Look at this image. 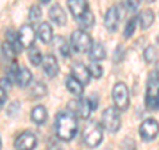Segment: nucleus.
Segmentation results:
<instances>
[{
	"mask_svg": "<svg viewBox=\"0 0 159 150\" xmlns=\"http://www.w3.org/2000/svg\"><path fill=\"white\" fill-rule=\"evenodd\" d=\"M54 129H56V136L61 141H72L76 137L78 130L77 118L73 113L61 112L56 116L54 121Z\"/></svg>",
	"mask_w": 159,
	"mask_h": 150,
	"instance_id": "f257e3e1",
	"label": "nucleus"
},
{
	"mask_svg": "<svg viewBox=\"0 0 159 150\" xmlns=\"http://www.w3.org/2000/svg\"><path fill=\"white\" fill-rule=\"evenodd\" d=\"M146 106L148 110H159V73L151 72L146 85Z\"/></svg>",
	"mask_w": 159,
	"mask_h": 150,
	"instance_id": "f03ea898",
	"label": "nucleus"
},
{
	"mask_svg": "<svg viewBox=\"0 0 159 150\" xmlns=\"http://www.w3.org/2000/svg\"><path fill=\"white\" fill-rule=\"evenodd\" d=\"M82 138L88 148H97L102 142V138H103L102 125L98 122H90L84 129Z\"/></svg>",
	"mask_w": 159,
	"mask_h": 150,
	"instance_id": "7ed1b4c3",
	"label": "nucleus"
},
{
	"mask_svg": "<svg viewBox=\"0 0 159 150\" xmlns=\"http://www.w3.org/2000/svg\"><path fill=\"white\" fill-rule=\"evenodd\" d=\"M70 48L77 53H88L93 45L90 35L85 31H74L70 37Z\"/></svg>",
	"mask_w": 159,
	"mask_h": 150,
	"instance_id": "20e7f679",
	"label": "nucleus"
},
{
	"mask_svg": "<svg viewBox=\"0 0 159 150\" xmlns=\"http://www.w3.org/2000/svg\"><path fill=\"white\" fill-rule=\"evenodd\" d=\"M102 128L109 133H116L121 128V114L117 108H107L102 113Z\"/></svg>",
	"mask_w": 159,
	"mask_h": 150,
	"instance_id": "39448f33",
	"label": "nucleus"
},
{
	"mask_svg": "<svg viewBox=\"0 0 159 150\" xmlns=\"http://www.w3.org/2000/svg\"><path fill=\"white\" fill-rule=\"evenodd\" d=\"M113 100L118 110L125 112L130 105V97H129V89L123 82H117L113 88Z\"/></svg>",
	"mask_w": 159,
	"mask_h": 150,
	"instance_id": "423d86ee",
	"label": "nucleus"
},
{
	"mask_svg": "<svg viewBox=\"0 0 159 150\" xmlns=\"http://www.w3.org/2000/svg\"><path fill=\"white\" fill-rule=\"evenodd\" d=\"M158 134H159V124L154 118L145 120L139 126V136L142 137L143 141L150 142L157 138Z\"/></svg>",
	"mask_w": 159,
	"mask_h": 150,
	"instance_id": "0eeeda50",
	"label": "nucleus"
},
{
	"mask_svg": "<svg viewBox=\"0 0 159 150\" xmlns=\"http://www.w3.org/2000/svg\"><path fill=\"white\" fill-rule=\"evenodd\" d=\"M68 108L70 113H73L74 116L81 117L82 120L89 118L92 113V106L89 104V100L86 98H80V100H72L68 104Z\"/></svg>",
	"mask_w": 159,
	"mask_h": 150,
	"instance_id": "6e6552de",
	"label": "nucleus"
},
{
	"mask_svg": "<svg viewBox=\"0 0 159 150\" xmlns=\"http://www.w3.org/2000/svg\"><path fill=\"white\" fill-rule=\"evenodd\" d=\"M37 145L36 136L32 132H24L15 139L16 150H33Z\"/></svg>",
	"mask_w": 159,
	"mask_h": 150,
	"instance_id": "1a4fd4ad",
	"label": "nucleus"
},
{
	"mask_svg": "<svg viewBox=\"0 0 159 150\" xmlns=\"http://www.w3.org/2000/svg\"><path fill=\"white\" fill-rule=\"evenodd\" d=\"M19 40L21 43L23 48H31L33 47L34 40H36V32H34V28L31 24H27V26H23L19 31Z\"/></svg>",
	"mask_w": 159,
	"mask_h": 150,
	"instance_id": "9d476101",
	"label": "nucleus"
},
{
	"mask_svg": "<svg viewBox=\"0 0 159 150\" xmlns=\"http://www.w3.org/2000/svg\"><path fill=\"white\" fill-rule=\"evenodd\" d=\"M72 76L76 80H78V81L85 87V85H88L89 82H90L92 74H90V72H89V68H86L84 64L76 63V64L72 65Z\"/></svg>",
	"mask_w": 159,
	"mask_h": 150,
	"instance_id": "9b49d317",
	"label": "nucleus"
},
{
	"mask_svg": "<svg viewBox=\"0 0 159 150\" xmlns=\"http://www.w3.org/2000/svg\"><path fill=\"white\" fill-rule=\"evenodd\" d=\"M41 65H43V69H44V72H45V74L51 78L56 77L58 71H60L58 64H57V59L54 57L53 54H47V56H44Z\"/></svg>",
	"mask_w": 159,
	"mask_h": 150,
	"instance_id": "f8f14e48",
	"label": "nucleus"
},
{
	"mask_svg": "<svg viewBox=\"0 0 159 150\" xmlns=\"http://www.w3.org/2000/svg\"><path fill=\"white\" fill-rule=\"evenodd\" d=\"M119 19H121V13H119L117 7H111L107 9V12L105 15V27L107 28V31H110V32L117 31Z\"/></svg>",
	"mask_w": 159,
	"mask_h": 150,
	"instance_id": "ddd939ff",
	"label": "nucleus"
},
{
	"mask_svg": "<svg viewBox=\"0 0 159 150\" xmlns=\"http://www.w3.org/2000/svg\"><path fill=\"white\" fill-rule=\"evenodd\" d=\"M68 7L69 11L76 19L81 17L82 15H85L89 9L88 0H68Z\"/></svg>",
	"mask_w": 159,
	"mask_h": 150,
	"instance_id": "4468645a",
	"label": "nucleus"
},
{
	"mask_svg": "<svg viewBox=\"0 0 159 150\" xmlns=\"http://www.w3.org/2000/svg\"><path fill=\"white\" fill-rule=\"evenodd\" d=\"M49 19L52 20V21L56 24V26L58 27H62L66 24V15H65V11L58 6V4H56V6L51 7V9H49Z\"/></svg>",
	"mask_w": 159,
	"mask_h": 150,
	"instance_id": "2eb2a0df",
	"label": "nucleus"
},
{
	"mask_svg": "<svg viewBox=\"0 0 159 150\" xmlns=\"http://www.w3.org/2000/svg\"><path fill=\"white\" fill-rule=\"evenodd\" d=\"M37 35H39L40 40H41L44 44L51 43L52 39H53V29H52V27H51V24L47 23V21L41 23V24L39 26Z\"/></svg>",
	"mask_w": 159,
	"mask_h": 150,
	"instance_id": "dca6fc26",
	"label": "nucleus"
},
{
	"mask_svg": "<svg viewBox=\"0 0 159 150\" xmlns=\"http://www.w3.org/2000/svg\"><path fill=\"white\" fill-rule=\"evenodd\" d=\"M32 81V73L29 69L27 68H20L17 73H16V78H15V82H16L20 88H25L28 87Z\"/></svg>",
	"mask_w": 159,
	"mask_h": 150,
	"instance_id": "f3484780",
	"label": "nucleus"
},
{
	"mask_svg": "<svg viewBox=\"0 0 159 150\" xmlns=\"http://www.w3.org/2000/svg\"><path fill=\"white\" fill-rule=\"evenodd\" d=\"M89 57L92 61H101L106 57V49L101 43H93V45L89 51Z\"/></svg>",
	"mask_w": 159,
	"mask_h": 150,
	"instance_id": "a211bd4d",
	"label": "nucleus"
},
{
	"mask_svg": "<svg viewBox=\"0 0 159 150\" xmlns=\"http://www.w3.org/2000/svg\"><path fill=\"white\" fill-rule=\"evenodd\" d=\"M31 118H32V121L36 125H43L44 122L47 121V118H48L47 109L44 108L43 105H37L36 108H33V110L31 113Z\"/></svg>",
	"mask_w": 159,
	"mask_h": 150,
	"instance_id": "6ab92c4d",
	"label": "nucleus"
},
{
	"mask_svg": "<svg viewBox=\"0 0 159 150\" xmlns=\"http://www.w3.org/2000/svg\"><path fill=\"white\" fill-rule=\"evenodd\" d=\"M138 21L141 24L142 29H147L152 26L154 21H155V15H154V12L151 9H145V11H142L141 15H139Z\"/></svg>",
	"mask_w": 159,
	"mask_h": 150,
	"instance_id": "aec40b11",
	"label": "nucleus"
},
{
	"mask_svg": "<svg viewBox=\"0 0 159 150\" xmlns=\"http://www.w3.org/2000/svg\"><path fill=\"white\" fill-rule=\"evenodd\" d=\"M66 88L68 91L70 92L72 94H74V96H82L84 93V85L78 81V80H76L73 76H69L66 77Z\"/></svg>",
	"mask_w": 159,
	"mask_h": 150,
	"instance_id": "412c9836",
	"label": "nucleus"
},
{
	"mask_svg": "<svg viewBox=\"0 0 159 150\" xmlns=\"http://www.w3.org/2000/svg\"><path fill=\"white\" fill-rule=\"evenodd\" d=\"M6 41L15 49V52L16 53L21 52L23 45H21V43H20V40H19V35L17 33H15L13 31H8L7 35H6Z\"/></svg>",
	"mask_w": 159,
	"mask_h": 150,
	"instance_id": "4be33fe9",
	"label": "nucleus"
},
{
	"mask_svg": "<svg viewBox=\"0 0 159 150\" xmlns=\"http://www.w3.org/2000/svg\"><path fill=\"white\" fill-rule=\"evenodd\" d=\"M76 20H77L78 26L82 29H89V28H92L94 26V15H93V12L90 11V9H89L85 15H82L81 17H78Z\"/></svg>",
	"mask_w": 159,
	"mask_h": 150,
	"instance_id": "5701e85b",
	"label": "nucleus"
},
{
	"mask_svg": "<svg viewBox=\"0 0 159 150\" xmlns=\"http://www.w3.org/2000/svg\"><path fill=\"white\" fill-rule=\"evenodd\" d=\"M48 93L47 87L44 85V82H34L31 88V97L32 98H43L45 97Z\"/></svg>",
	"mask_w": 159,
	"mask_h": 150,
	"instance_id": "b1692460",
	"label": "nucleus"
},
{
	"mask_svg": "<svg viewBox=\"0 0 159 150\" xmlns=\"http://www.w3.org/2000/svg\"><path fill=\"white\" fill-rule=\"evenodd\" d=\"M28 59L31 61L32 65L37 67V65H41V61H43V56H41V52L40 49L36 48V47H31L28 48Z\"/></svg>",
	"mask_w": 159,
	"mask_h": 150,
	"instance_id": "393cba45",
	"label": "nucleus"
},
{
	"mask_svg": "<svg viewBox=\"0 0 159 150\" xmlns=\"http://www.w3.org/2000/svg\"><path fill=\"white\" fill-rule=\"evenodd\" d=\"M56 48L60 51V53L62 54L64 57H68L70 56V44L65 41V39L64 37H58L56 39Z\"/></svg>",
	"mask_w": 159,
	"mask_h": 150,
	"instance_id": "a878e982",
	"label": "nucleus"
},
{
	"mask_svg": "<svg viewBox=\"0 0 159 150\" xmlns=\"http://www.w3.org/2000/svg\"><path fill=\"white\" fill-rule=\"evenodd\" d=\"M137 21L138 19L137 17H131L129 21L126 23V27H125V31H123V36H125L126 39L131 37L134 32H135V27H137Z\"/></svg>",
	"mask_w": 159,
	"mask_h": 150,
	"instance_id": "bb28decb",
	"label": "nucleus"
},
{
	"mask_svg": "<svg viewBox=\"0 0 159 150\" xmlns=\"http://www.w3.org/2000/svg\"><path fill=\"white\" fill-rule=\"evenodd\" d=\"M89 72L94 78H99L103 73V69L101 67V64H98V61H92V64L89 65Z\"/></svg>",
	"mask_w": 159,
	"mask_h": 150,
	"instance_id": "cd10ccee",
	"label": "nucleus"
},
{
	"mask_svg": "<svg viewBox=\"0 0 159 150\" xmlns=\"http://www.w3.org/2000/svg\"><path fill=\"white\" fill-rule=\"evenodd\" d=\"M41 9H40V7L37 6H33L31 7V11H29V20H31L32 23L34 21H39L40 19H41Z\"/></svg>",
	"mask_w": 159,
	"mask_h": 150,
	"instance_id": "c85d7f7f",
	"label": "nucleus"
},
{
	"mask_svg": "<svg viewBox=\"0 0 159 150\" xmlns=\"http://www.w3.org/2000/svg\"><path fill=\"white\" fill-rule=\"evenodd\" d=\"M143 56H145V60L147 63H152L154 59H155V49H154V47H147L145 53H143Z\"/></svg>",
	"mask_w": 159,
	"mask_h": 150,
	"instance_id": "c756f323",
	"label": "nucleus"
},
{
	"mask_svg": "<svg viewBox=\"0 0 159 150\" xmlns=\"http://www.w3.org/2000/svg\"><path fill=\"white\" fill-rule=\"evenodd\" d=\"M123 149L125 150H135V142L133 141L131 138H126L125 142H123Z\"/></svg>",
	"mask_w": 159,
	"mask_h": 150,
	"instance_id": "7c9ffc66",
	"label": "nucleus"
},
{
	"mask_svg": "<svg viewBox=\"0 0 159 150\" xmlns=\"http://www.w3.org/2000/svg\"><path fill=\"white\" fill-rule=\"evenodd\" d=\"M6 101H7V92L3 87H0V109L4 106Z\"/></svg>",
	"mask_w": 159,
	"mask_h": 150,
	"instance_id": "2f4dec72",
	"label": "nucleus"
},
{
	"mask_svg": "<svg viewBox=\"0 0 159 150\" xmlns=\"http://www.w3.org/2000/svg\"><path fill=\"white\" fill-rule=\"evenodd\" d=\"M142 3V0H127V6L130 9H135L139 7V4Z\"/></svg>",
	"mask_w": 159,
	"mask_h": 150,
	"instance_id": "473e14b6",
	"label": "nucleus"
},
{
	"mask_svg": "<svg viewBox=\"0 0 159 150\" xmlns=\"http://www.w3.org/2000/svg\"><path fill=\"white\" fill-rule=\"evenodd\" d=\"M89 100V104H90L92 106V110H94V109H97V105H98V101H97V96L96 94H93V96H90V98Z\"/></svg>",
	"mask_w": 159,
	"mask_h": 150,
	"instance_id": "72a5a7b5",
	"label": "nucleus"
},
{
	"mask_svg": "<svg viewBox=\"0 0 159 150\" xmlns=\"http://www.w3.org/2000/svg\"><path fill=\"white\" fill-rule=\"evenodd\" d=\"M48 150H62V148L61 146H58V143H51L49 145V149Z\"/></svg>",
	"mask_w": 159,
	"mask_h": 150,
	"instance_id": "f704fd0d",
	"label": "nucleus"
},
{
	"mask_svg": "<svg viewBox=\"0 0 159 150\" xmlns=\"http://www.w3.org/2000/svg\"><path fill=\"white\" fill-rule=\"evenodd\" d=\"M49 2H51V0H40V3L41 4H48Z\"/></svg>",
	"mask_w": 159,
	"mask_h": 150,
	"instance_id": "c9c22d12",
	"label": "nucleus"
},
{
	"mask_svg": "<svg viewBox=\"0 0 159 150\" xmlns=\"http://www.w3.org/2000/svg\"><path fill=\"white\" fill-rule=\"evenodd\" d=\"M146 2H148V3H152V2H155V0H146Z\"/></svg>",
	"mask_w": 159,
	"mask_h": 150,
	"instance_id": "e433bc0d",
	"label": "nucleus"
},
{
	"mask_svg": "<svg viewBox=\"0 0 159 150\" xmlns=\"http://www.w3.org/2000/svg\"><path fill=\"white\" fill-rule=\"evenodd\" d=\"M0 149H2V139H0Z\"/></svg>",
	"mask_w": 159,
	"mask_h": 150,
	"instance_id": "4c0bfd02",
	"label": "nucleus"
},
{
	"mask_svg": "<svg viewBox=\"0 0 159 150\" xmlns=\"http://www.w3.org/2000/svg\"><path fill=\"white\" fill-rule=\"evenodd\" d=\"M158 43H159V36H158Z\"/></svg>",
	"mask_w": 159,
	"mask_h": 150,
	"instance_id": "58836bf2",
	"label": "nucleus"
}]
</instances>
